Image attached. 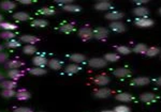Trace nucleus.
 I'll list each match as a JSON object with an SVG mask.
<instances>
[{"label": "nucleus", "mask_w": 161, "mask_h": 112, "mask_svg": "<svg viewBox=\"0 0 161 112\" xmlns=\"http://www.w3.org/2000/svg\"><path fill=\"white\" fill-rule=\"evenodd\" d=\"M95 8L96 10H98V11H105V10H108L112 8V3L110 1H99L97 2V3L95 4Z\"/></svg>", "instance_id": "nucleus-18"}, {"label": "nucleus", "mask_w": 161, "mask_h": 112, "mask_svg": "<svg viewBox=\"0 0 161 112\" xmlns=\"http://www.w3.org/2000/svg\"><path fill=\"white\" fill-rule=\"evenodd\" d=\"M108 36V30L106 28H103V27H98L93 30V38L96 40H105L106 38Z\"/></svg>", "instance_id": "nucleus-4"}, {"label": "nucleus", "mask_w": 161, "mask_h": 112, "mask_svg": "<svg viewBox=\"0 0 161 112\" xmlns=\"http://www.w3.org/2000/svg\"><path fill=\"white\" fill-rule=\"evenodd\" d=\"M80 66H79L77 64H68L66 67H64V73L68 75H74L76 74L77 72L80 71Z\"/></svg>", "instance_id": "nucleus-17"}, {"label": "nucleus", "mask_w": 161, "mask_h": 112, "mask_svg": "<svg viewBox=\"0 0 161 112\" xmlns=\"http://www.w3.org/2000/svg\"><path fill=\"white\" fill-rule=\"evenodd\" d=\"M58 30L62 33H66V34H69V33L73 32L75 30V27L73 24H64L58 27Z\"/></svg>", "instance_id": "nucleus-21"}, {"label": "nucleus", "mask_w": 161, "mask_h": 112, "mask_svg": "<svg viewBox=\"0 0 161 112\" xmlns=\"http://www.w3.org/2000/svg\"><path fill=\"white\" fill-rule=\"evenodd\" d=\"M3 19H4V17L2 16V14H0V24H1V23H3Z\"/></svg>", "instance_id": "nucleus-48"}, {"label": "nucleus", "mask_w": 161, "mask_h": 112, "mask_svg": "<svg viewBox=\"0 0 161 112\" xmlns=\"http://www.w3.org/2000/svg\"><path fill=\"white\" fill-rule=\"evenodd\" d=\"M116 99L119 100V101H124V103H129V101L132 100V95L128 94V93H120V94H117L116 95Z\"/></svg>", "instance_id": "nucleus-32"}, {"label": "nucleus", "mask_w": 161, "mask_h": 112, "mask_svg": "<svg viewBox=\"0 0 161 112\" xmlns=\"http://www.w3.org/2000/svg\"><path fill=\"white\" fill-rule=\"evenodd\" d=\"M115 112H130V109L127 106H117L115 107Z\"/></svg>", "instance_id": "nucleus-41"}, {"label": "nucleus", "mask_w": 161, "mask_h": 112, "mask_svg": "<svg viewBox=\"0 0 161 112\" xmlns=\"http://www.w3.org/2000/svg\"><path fill=\"white\" fill-rule=\"evenodd\" d=\"M120 57L116 53H106L104 56V60L106 62H116L118 61Z\"/></svg>", "instance_id": "nucleus-36"}, {"label": "nucleus", "mask_w": 161, "mask_h": 112, "mask_svg": "<svg viewBox=\"0 0 161 112\" xmlns=\"http://www.w3.org/2000/svg\"><path fill=\"white\" fill-rule=\"evenodd\" d=\"M159 53H160V49H159V48H157V47H152V48L147 49L146 56H147V57H155V56H157V54Z\"/></svg>", "instance_id": "nucleus-39"}, {"label": "nucleus", "mask_w": 161, "mask_h": 112, "mask_svg": "<svg viewBox=\"0 0 161 112\" xmlns=\"http://www.w3.org/2000/svg\"><path fill=\"white\" fill-rule=\"evenodd\" d=\"M114 75H115L116 77H120V78H124V77H127L130 75V71L127 69H115L113 73Z\"/></svg>", "instance_id": "nucleus-34"}, {"label": "nucleus", "mask_w": 161, "mask_h": 112, "mask_svg": "<svg viewBox=\"0 0 161 112\" xmlns=\"http://www.w3.org/2000/svg\"><path fill=\"white\" fill-rule=\"evenodd\" d=\"M28 73L32 76H44L47 74V71L42 67H32V69H28Z\"/></svg>", "instance_id": "nucleus-19"}, {"label": "nucleus", "mask_w": 161, "mask_h": 112, "mask_svg": "<svg viewBox=\"0 0 161 112\" xmlns=\"http://www.w3.org/2000/svg\"><path fill=\"white\" fill-rule=\"evenodd\" d=\"M146 0H139V1H134V3L136 4H142V3H146Z\"/></svg>", "instance_id": "nucleus-46"}, {"label": "nucleus", "mask_w": 161, "mask_h": 112, "mask_svg": "<svg viewBox=\"0 0 161 112\" xmlns=\"http://www.w3.org/2000/svg\"><path fill=\"white\" fill-rule=\"evenodd\" d=\"M16 7H17L16 2L10 1V0H3V1L0 2V9H1L2 11H6V12L12 11V10H14Z\"/></svg>", "instance_id": "nucleus-8"}, {"label": "nucleus", "mask_w": 161, "mask_h": 112, "mask_svg": "<svg viewBox=\"0 0 161 112\" xmlns=\"http://www.w3.org/2000/svg\"><path fill=\"white\" fill-rule=\"evenodd\" d=\"M12 17L17 22H28L31 19V16L26 12H16L12 15Z\"/></svg>", "instance_id": "nucleus-12"}, {"label": "nucleus", "mask_w": 161, "mask_h": 112, "mask_svg": "<svg viewBox=\"0 0 161 112\" xmlns=\"http://www.w3.org/2000/svg\"><path fill=\"white\" fill-rule=\"evenodd\" d=\"M157 84L161 85V77H160V78H158V79H157Z\"/></svg>", "instance_id": "nucleus-49"}, {"label": "nucleus", "mask_w": 161, "mask_h": 112, "mask_svg": "<svg viewBox=\"0 0 161 112\" xmlns=\"http://www.w3.org/2000/svg\"><path fill=\"white\" fill-rule=\"evenodd\" d=\"M95 82L99 85H106L110 83V78L105 75H100V76L95 78Z\"/></svg>", "instance_id": "nucleus-28"}, {"label": "nucleus", "mask_w": 161, "mask_h": 112, "mask_svg": "<svg viewBox=\"0 0 161 112\" xmlns=\"http://www.w3.org/2000/svg\"><path fill=\"white\" fill-rule=\"evenodd\" d=\"M150 82V80L146 77H137L136 79L132 80V85H137V87H142V85H146Z\"/></svg>", "instance_id": "nucleus-20"}, {"label": "nucleus", "mask_w": 161, "mask_h": 112, "mask_svg": "<svg viewBox=\"0 0 161 112\" xmlns=\"http://www.w3.org/2000/svg\"><path fill=\"white\" fill-rule=\"evenodd\" d=\"M32 63L35 66L37 67H42L44 69V66H46L48 63L47 58H45L44 56H36L35 58H32Z\"/></svg>", "instance_id": "nucleus-9"}, {"label": "nucleus", "mask_w": 161, "mask_h": 112, "mask_svg": "<svg viewBox=\"0 0 161 112\" xmlns=\"http://www.w3.org/2000/svg\"><path fill=\"white\" fill-rule=\"evenodd\" d=\"M15 95H16V91L15 90H1V92H0V96L6 98V99L15 97Z\"/></svg>", "instance_id": "nucleus-30"}, {"label": "nucleus", "mask_w": 161, "mask_h": 112, "mask_svg": "<svg viewBox=\"0 0 161 112\" xmlns=\"http://www.w3.org/2000/svg\"><path fill=\"white\" fill-rule=\"evenodd\" d=\"M13 112H33V110L28 107H19V108H15Z\"/></svg>", "instance_id": "nucleus-42"}, {"label": "nucleus", "mask_w": 161, "mask_h": 112, "mask_svg": "<svg viewBox=\"0 0 161 112\" xmlns=\"http://www.w3.org/2000/svg\"><path fill=\"white\" fill-rule=\"evenodd\" d=\"M111 95L110 89H100L95 93V97L97 98H108Z\"/></svg>", "instance_id": "nucleus-24"}, {"label": "nucleus", "mask_w": 161, "mask_h": 112, "mask_svg": "<svg viewBox=\"0 0 161 112\" xmlns=\"http://www.w3.org/2000/svg\"><path fill=\"white\" fill-rule=\"evenodd\" d=\"M30 26L31 27H35V28H44V27H47L48 26V22L45 19L39 18V19H33L32 22H31Z\"/></svg>", "instance_id": "nucleus-22"}, {"label": "nucleus", "mask_w": 161, "mask_h": 112, "mask_svg": "<svg viewBox=\"0 0 161 112\" xmlns=\"http://www.w3.org/2000/svg\"><path fill=\"white\" fill-rule=\"evenodd\" d=\"M133 51L136 53H146L147 51V47L145 44H137L136 47L133 48Z\"/></svg>", "instance_id": "nucleus-37"}, {"label": "nucleus", "mask_w": 161, "mask_h": 112, "mask_svg": "<svg viewBox=\"0 0 161 112\" xmlns=\"http://www.w3.org/2000/svg\"><path fill=\"white\" fill-rule=\"evenodd\" d=\"M15 38H16V33L13 31H1L0 32V38L6 42L15 40Z\"/></svg>", "instance_id": "nucleus-16"}, {"label": "nucleus", "mask_w": 161, "mask_h": 112, "mask_svg": "<svg viewBox=\"0 0 161 112\" xmlns=\"http://www.w3.org/2000/svg\"><path fill=\"white\" fill-rule=\"evenodd\" d=\"M79 36L83 41H88L93 38V30L89 27H83L79 30Z\"/></svg>", "instance_id": "nucleus-3"}, {"label": "nucleus", "mask_w": 161, "mask_h": 112, "mask_svg": "<svg viewBox=\"0 0 161 112\" xmlns=\"http://www.w3.org/2000/svg\"><path fill=\"white\" fill-rule=\"evenodd\" d=\"M24 66V62L19 60H8L6 63L3 64V69L7 71L10 69H19V67Z\"/></svg>", "instance_id": "nucleus-1"}, {"label": "nucleus", "mask_w": 161, "mask_h": 112, "mask_svg": "<svg viewBox=\"0 0 161 112\" xmlns=\"http://www.w3.org/2000/svg\"><path fill=\"white\" fill-rule=\"evenodd\" d=\"M23 53L27 56H32L37 53V47L35 45H25L23 47Z\"/></svg>", "instance_id": "nucleus-31"}, {"label": "nucleus", "mask_w": 161, "mask_h": 112, "mask_svg": "<svg viewBox=\"0 0 161 112\" xmlns=\"http://www.w3.org/2000/svg\"><path fill=\"white\" fill-rule=\"evenodd\" d=\"M136 25L139 26V27H152L154 25V22L152 19H148V18H136Z\"/></svg>", "instance_id": "nucleus-14"}, {"label": "nucleus", "mask_w": 161, "mask_h": 112, "mask_svg": "<svg viewBox=\"0 0 161 112\" xmlns=\"http://www.w3.org/2000/svg\"><path fill=\"white\" fill-rule=\"evenodd\" d=\"M47 66L51 69H53V71H58V69H60L62 67V62L58 59H51L48 60Z\"/></svg>", "instance_id": "nucleus-15"}, {"label": "nucleus", "mask_w": 161, "mask_h": 112, "mask_svg": "<svg viewBox=\"0 0 161 112\" xmlns=\"http://www.w3.org/2000/svg\"><path fill=\"white\" fill-rule=\"evenodd\" d=\"M16 88H17V82L14 81V80L6 79L0 81V89H2V90H15Z\"/></svg>", "instance_id": "nucleus-7"}, {"label": "nucleus", "mask_w": 161, "mask_h": 112, "mask_svg": "<svg viewBox=\"0 0 161 112\" xmlns=\"http://www.w3.org/2000/svg\"><path fill=\"white\" fill-rule=\"evenodd\" d=\"M124 17V13H120V12H111V13H108V14H105V18L108 20H112V22H114V20H118L120 19V18Z\"/></svg>", "instance_id": "nucleus-23"}, {"label": "nucleus", "mask_w": 161, "mask_h": 112, "mask_svg": "<svg viewBox=\"0 0 161 112\" xmlns=\"http://www.w3.org/2000/svg\"><path fill=\"white\" fill-rule=\"evenodd\" d=\"M10 58L9 51H1L0 53V64H4Z\"/></svg>", "instance_id": "nucleus-38"}, {"label": "nucleus", "mask_w": 161, "mask_h": 112, "mask_svg": "<svg viewBox=\"0 0 161 112\" xmlns=\"http://www.w3.org/2000/svg\"><path fill=\"white\" fill-rule=\"evenodd\" d=\"M39 112H43V111H39Z\"/></svg>", "instance_id": "nucleus-53"}, {"label": "nucleus", "mask_w": 161, "mask_h": 112, "mask_svg": "<svg viewBox=\"0 0 161 112\" xmlns=\"http://www.w3.org/2000/svg\"><path fill=\"white\" fill-rule=\"evenodd\" d=\"M6 75L10 80L16 81L17 79H19V78H22L24 76V72L19 71V69H10V71L6 72Z\"/></svg>", "instance_id": "nucleus-6"}, {"label": "nucleus", "mask_w": 161, "mask_h": 112, "mask_svg": "<svg viewBox=\"0 0 161 112\" xmlns=\"http://www.w3.org/2000/svg\"><path fill=\"white\" fill-rule=\"evenodd\" d=\"M148 13H149L148 10H147L146 8H143V7L136 8V9L133 10V14L136 15V16H140L143 18H145V16H147Z\"/></svg>", "instance_id": "nucleus-26"}, {"label": "nucleus", "mask_w": 161, "mask_h": 112, "mask_svg": "<svg viewBox=\"0 0 161 112\" xmlns=\"http://www.w3.org/2000/svg\"><path fill=\"white\" fill-rule=\"evenodd\" d=\"M36 0H19L17 3L19 4H23V6H29V4H32L35 3Z\"/></svg>", "instance_id": "nucleus-44"}, {"label": "nucleus", "mask_w": 161, "mask_h": 112, "mask_svg": "<svg viewBox=\"0 0 161 112\" xmlns=\"http://www.w3.org/2000/svg\"><path fill=\"white\" fill-rule=\"evenodd\" d=\"M117 49L118 53H120L121 54H129L131 53V49H129L128 47H126V46H118V47H116Z\"/></svg>", "instance_id": "nucleus-40"}, {"label": "nucleus", "mask_w": 161, "mask_h": 112, "mask_svg": "<svg viewBox=\"0 0 161 112\" xmlns=\"http://www.w3.org/2000/svg\"><path fill=\"white\" fill-rule=\"evenodd\" d=\"M140 99L144 101V103H149V101H153L155 99V95L152 94V93H144V94L140 96Z\"/></svg>", "instance_id": "nucleus-35"}, {"label": "nucleus", "mask_w": 161, "mask_h": 112, "mask_svg": "<svg viewBox=\"0 0 161 112\" xmlns=\"http://www.w3.org/2000/svg\"><path fill=\"white\" fill-rule=\"evenodd\" d=\"M85 59H86V57H85L84 54H82V53H73V54H71V56H70V60L75 62L76 64L84 62Z\"/></svg>", "instance_id": "nucleus-33"}, {"label": "nucleus", "mask_w": 161, "mask_h": 112, "mask_svg": "<svg viewBox=\"0 0 161 112\" xmlns=\"http://www.w3.org/2000/svg\"><path fill=\"white\" fill-rule=\"evenodd\" d=\"M0 29H2V31H14L17 29V26L11 23L3 22L0 24Z\"/></svg>", "instance_id": "nucleus-29"}, {"label": "nucleus", "mask_w": 161, "mask_h": 112, "mask_svg": "<svg viewBox=\"0 0 161 112\" xmlns=\"http://www.w3.org/2000/svg\"><path fill=\"white\" fill-rule=\"evenodd\" d=\"M101 112H115V111H112V110H105V111H101Z\"/></svg>", "instance_id": "nucleus-50"}, {"label": "nucleus", "mask_w": 161, "mask_h": 112, "mask_svg": "<svg viewBox=\"0 0 161 112\" xmlns=\"http://www.w3.org/2000/svg\"><path fill=\"white\" fill-rule=\"evenodd\" d=\"M7 78V75H6V72L1 71L0 69V81H2V80H6Z\"/></svg>", "instance_id": "nucleus-45"}, {"label": "nucleus", "mask_w": 161, "mask_h": 112, "mask_svg": "<svg viewBox=\"0 0 161 112\" xmlns=\"http://www.w3.org/2000/svg\"><path fill=\"white\" fill-rule=\"evenodd\" d=\"M62 10H64V11H66V12H70V13H77V12L82 11V7L71 3V4H68V6L62 7Z\"/></svg>", "instance_id": "nucleus-25"}, {"label": "nucleus", "mask_w": 161, "mask_h": 112, "mask_svg": "<svg viewBox=\"0 0 161 112\" xmlns=\"http://www.w3.org/2000/svg\"><path fill=\"white\" fill-rule=\"evenodd\" d=\"M4 48H9V49H15V48H19L22 46V43L17 40H11V41H8L6 43L3 44Z\"/></svg>", "instance_id": "nucleus-27"}, {"label": "nucleus", "mask_w": 161, "mask_h": 112, "mask_svg": "<svg viewBox=\"0 0 161 112\" xmlns=\"http://www.w3.org/2000/svg\"><path fill=\"white\" fill-rule=\"evenodd\" d=\"M0 112H6V111H0Z\"/></svg>", "instance_id": "nucleus-52"}, {"label": "nucleus", "mask_w": 161, "mask_h": 112, "mask_svg": "<svg viewBox=\"0 0 161 112\" xmlns=\"http://www.w3.org/2000/svg\"><path fill=\"white\" fill-rule=\"evenodd\" d=\"M88 65L92 69H102L108 66V62L102 58H92L88 61Z\"/></svg>", "instance_id": "nucleus-2"}, {"label": "nucleus", "mask_w": 161, "mask_h": 112, "mask_svg": "<svg viewBox=\"0 0 161 112\" xmlns=\"http://www.w3.org/2000/svg\"><path fill=\"white\" fill-rule=\"evenodd\" d=\"M110 28L114 32H117V33H123L126 31V27L123 23H119V22H112L110 24Z\"/></svg>", "instance_id": "nucleus-13"}, {"label": "nucleus", "mask_w": 161, "mask_h": 112, "mask_svg": "<svg viewBox=\"0 0 161 112\" xmlns=\"http://www.w3.org/2000/svg\"><path fill=\"white\" fill-rule=\"evenodd\" d=\"M159 14L161 15V8H160V9H159Z\"/></svg>", "instance_id": "nucleus-51"}, {"label": "nucleus", "mask_w": 161, "mask_h": 112, "mask_svg": "<svg viewBox=\"0 0 161 112\" xmlns=\"http://www.w3.org/2000/svg\"><path fill=\"white\" fill-rule=\"evenodd\" d=\"M15 97L19 100H28L31 98V94L29 91L25 90V89H19V90L16 91V95Z\"/></svg>", "instance_id": "nucleus-11"}, {"label": "nucleus", "mask_w": 161, "mask_h": 112, "mask_svg": "<svg viewBox=\"0 0 161 112\" xmlns=\"http://www.w3.org/2000/svg\"><path fill=\"white\" fill-rule=\"evenodd\" d=\"M1 51H4V46H3V44H0V53Z\"/></svg>", "instance_id": "nucleus-47"}, {"label": "nucleus", "mask_w": 161, "mask_h": 112, "mask_svg": "<svg viewBox=\"0 0 161 112\" xmlns=\"http://www.w3.org/2000/svg\"><path fill=\"white\" fill-rule=\"evenodd\" d=\"M55 3L59 4L61 7H64V6H68V4H71L72 1H70V0H57V1H55Z\"/></svg>", "instance_id": "nucleus-43"}, {"label": "nucleus", "mask_w": 161, "mask_h": 112, "mask_svg": "<svg viewBox=\"0 0 161 112\" xmlns=\"http://www.w3.org/2000/svg\"><path fill=\"white\" fill-rule=\"evenodd\" d=\"M19 41L20 43H26V45H33V44L38 43L40 42V38L38 36H35V35H29V34H25V35H22L19 36Z\"/></svg>", "instance_id": "nucleus-5"}, {"label": "nucleus", "mask_w": 161, "mask_h": 112, "mask_svg": "<svg viewBox=\"0 0 161 112\" xmlns=\"http://www.w3.org/2000/svg\"><path fill=\"white\" fill-rule=\"evenodd\" d=\"M37 14L43 15V16H54V15L57 14V11L51 7H44V8H41V9L38 10Z\"/></svg>", "instance_id": "nucleus-10"}]
</instances>
